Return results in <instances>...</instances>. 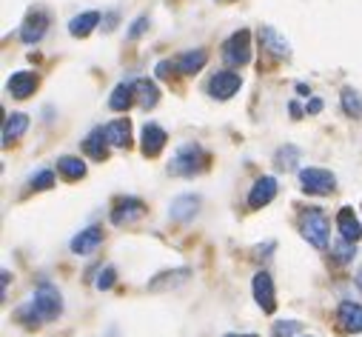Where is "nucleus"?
<instances>
[{"mask_svg":"<svg viewBox=\"0 0 362 337\" xmlns=\"http://www.w3.org/2000/svg\"><path fill=\"white\" fill-rule=\"evenodd\" d=\"M197 209H200V198H194V195H180V198L171 200L168 215H171V220H177V223H186V220H192V217L197 215Z\"/></svg>","mask_w":362,"mask_h":337,"instance_id":"ddd939ff","label":"nucleus"},{"mask_svg":"<svg viewBox=\"0 0 362 337\" xmlns=\"http://www.w3.org/2000/svg\"><path fill=\"white\" fill-rule=\"evenodd\" d=\"M300 331V323L297 320H280L274 323V337H294Z\"/></svg>","mask_w":362,"mask_h":337,"instance_id":"7c9ffc66","label":"nucleus"},{"mask_svg":"<svg viewBox=\"0 0 362 337\" xmlns=\"http://www.w3.org/2000/svg\"><path fill=\"white\" fill-rule=\"evenodd\" d=\"M52 186H54V172H52V168H43V172H37L32 178V189H37V192L52 189Z\"/></svg>","mask_w":362,"mask_h":337,"instance_id":"c756f323","label":"nucleus"},{"mask_svg":"<svg viewBox=\"0 0 362 337\" xmlns=\"http://www.w3.org/2000/svg\"><path fill=\"white\" fill-rule=\"evenodd\" d=\"M46 29H49V18L43 15V12H35V15H29L26 18V23L21 26V40L23 43H40L43 40V35H46Z\"/></svg>","mask_w":362,"mask_h":337,"instance_id":"4468645a","label":"nucleus"},{"mask_svg":"<svg viewBox=\"0 0 362 337\" xmlns=\"http://www.w3.org/2000/svg\"><path fill=\"white\" fill-rule=\"evenodd\" d=\"M259 40H262V46L271 52V55H277V57H288V52H291V46L274 32V29H259Z\"/></svg>","mask_w":362,"mask_h":337,"instance_id":"393cba45","label":"nucleus"},{"mask_svg":"<svg viewBox=\"0 0 362 337\" xmlns=\"http://www.w3.org/2000/svg\"><path fill=\"white\" fill-rule=\"evenodd\" d=\"M209 63V55H206V49H192V52H183L177 60H174V66H177V72L180 74H197L203 66Z\"/></svg>","mask_w":362,"mask_h":337,"instance_id":"f3484780","label":"nucleus"},{"mask_svg":"<svg viewBox=\"0 0 362 337\" xmlns=\"http://www.w3.org/2000/svg\"><path fill=\"white\" fill-rule=\"evenodd\" d=\"M106 143H109V140H106V132H103V129H95L92 135L83 140V149H86V154L92 157V160H106V157H109Z\"/></svg>","mask_w":362,"mask_h":337,"instance_id":"4be33fe9","label":"nucleus"},{"mask_svg":"<svg viewBox=\"0 0 362 337\" xmlns=\"http://www.w3.org/2000/svg\"><path fill=\"white\" fill-rule=\"evenodd\" d=\"M337 229H339L342 240H348V243H359V237H362V223L356 220V215H354L351 206H342V209H339V215H337Z\"/></svg>","mask_w":362,"mask_h":337,"instance_id":"f8f14e48","label":"nucleus"},{"mask_svg":"<svg viewBox=\"0 0 362 337\" xmlns=\"http://www.w3.org/2000/svg\"><path fill=\"white\" fill-rule=\"evenodd\" d=\"M300 186L308 195H331L337 186V178L328 172V168L308 166V168H300Z\"/></svg>","mask_w":362,"mask_h":337,"instance_id":"20e7f679","label":"nucleus"},{"mask_svg":"<svg viewBox=\"0 0 362 337\" xmlns=\"http://www.w3.org/2000/svg\"><path fill=\"white\" fill-rule=\"evenodd\" d=\"M226 337H257V334H226Z\"/></svg>","mask_w":362,"mask_h":337,"instance_id":"4c0bfd02","label":"nucleus"},{"mask_svg":"<svg viewBox=\"0 0 362 337\" xmlns=\"http://www.w3.org/2000/svg\"><path fill=\"white\" fill-rule=\"evenodd\" d=\"M157 77H163V80H168L171 77V72H177V66H174V60H163V63H157Z\"/></svg>","mask_w":362,"mask_h":337,"instance_id":"72a5a7b5","label":"nucleus"},{"mask_svg":"<svg viewBox=\"0 0 362 337\" xmlns=\"http://www.w3.org/2000/svg\"><path fill=\"white\" fill-rule=\"evenodd\" d=\"M146 26H148V18H137V21L132 23V29H129V38H132V40H137V38L146 32Z\"/></svg>","mask_w":362,"mask_h":337,"instance_id":"473e14b6","label":"nucleus"},{"mask_svg":"<svg viewBox=\"0 0 362 337\" xmlns=\"http://www.w3.org/2000/svg\"><path fill=\"white\" fill-rule=\"evenodd\" d=\"M209 163V154L203 152V146L197 143H186L174 152V157L168 160V175H177V178H194L197 172H203Z\"/></svg>","mask_w":362,"mask_h":337,"instance_id":"f257e3e1","label":"nucleus"},{"mask_svg":"<svg viewBox=\"0 0 362 337\" xmlns=\"http://www.w3.org/2000/svg\"><path fill=\"white\" fill-rule=\"evenodd\" d=\"M356 255V243H348V240H342V246H337L334 249V261L339 263V266H345V263H351V258Z\"/></svg>","mask_w":362,"mask_h":337,"instance_id":"c85d7f7f","label":"nucleus"},{"mask_svg":"<svg viewBox=\"0 0 362 337\" xmlns=\"http://www.w3.org/2000/svg\"><path fill=\"white\" fill-rule=\"evenodd\" d=\"M0 278H4V280H0V286H4V300H6V289H9V280H12V275H9V272H4Z\"/></svg>","mask_w":362,"mask_h":337,"instance_id":"f704fd0d","label":"nucleus"},{"mask_svg":"<svg viewBox=\"0 0 362 337\" xmlns=\"http://www.w3.org/2000/svg\"><path fill=\"white\" fill-rule=\"evenodd\" d=\"M98 23H100V12H83V15L71 18L69 32H71V38H88L92 29H98Z\"/></svg>","mask_w":362,"mask_h":337,"instance_id":"a211bd4d","label":"nucleus"},{"mask_svg":"<svg viewBox=\"0 0 362 337\" xmlns=\"http://www.w3.org/2000/svg\"><path fill=\"white\" fill-rule=\"evenodd\" d=\"M134 92H137V103L143 109H154L157 101H160V89L151 80H134Z\"/></svg>","mask_w":362,"mask_h":337,"instance_id":"a878e982","label":"nucleus"},{"mask_svg":"<svg viewBox=\"0 0 362 337\" xmlns=\"http://www.w3.org/2000/svg\"><path fill=\"white\" fill-rule=\"evenodd\" d=\"M100 243H103V229L88 226V229H83V232L71 240V251H74V255H88V251H95Z\"/></svg>","mask_w":362,"mask_h":337,"instance_id":"dca6fc26","label":"nucleus"},{"mask_svg":"<svg viewBox=\"0 0 362 337\" xmlns=\"http://www.w3.org/2000/svg\"><path fill=\"white\" fill-rule=\"evenodd\" d=\"M240 86H243V77L237 72H217L209 80V95L217 98V101H228V98L237 95Z\"/></svg>","mask_w":362,"mask_h":337,"instance_id":"0eeeda50","label":"nucleus"},{"mask_svg":"<svg viewBox=\"0 0 362 337\" xmlns=\"http://www.w3.org/2000/svg\"><path fill=\"white\" fill-rule=\"evenodd\" d=\"M192 278V269H177V272H163V275H157L151 283H148V292H165L168 286L174 289V286H180L183 280H189Z\"/></svg>","mask_w":362,"mask_h":337,"instance_id":"412c9836","label":"nucleus"},{"mask_svg":"<svg viewBox=\"0 0 362 337\" xmlns=\"http://www.w3.org/2000/svg\"><path fill=\"white\" fill-rule=\"evenodd\" d=\"M251 289H254V300L259 303V309L265 314H274L277 309V292H274V280H271L268 272H257L254 280H251Z\"/></svg>","mask_w":362,"mask_h":337,"instance_id":"423d86ee","label":"nucleus"},{"mask_svg":"<svg viewBox=\"0 0 362 337\" xmlns=\"http://www.w3.org/2000/svg\"><path fill=\"white\" fill-rule=\"evenodd\" d=\"M146 215V203L137 198H123L117 200V206L112 209V223L115 226H132L134 220H140Z\"/></svg>","mask_w":362,"mask_h":337,"instance_id":"6e6552de","label":"nucleus"},{"mask_svg":"<svg viewBox=\"0 0 362 337\" xmlns=\"http://www.w3.org/2000/svg\"><path fill=\"white\" fill-rule=\"evenodd\" d=\"M140 143H143L140 149H143L146 157H157V154L163 152V146L168 143V137H165V132H163L157 123H146V126H143V140H140Z\"/></svg>","mask_w":362,"mask_h":337,"instance_id":"2eb2a0df","label":"nucleus"},{"mask_svg":"<svg viewBox=\"0 0 362 337\" xmlns=\"http://www.w3.org/2000/svg\"><path fill=\"white\" fill-rule=\"evenodd\" d=\"M115 280H117V275H115V269H103V272L98 275V280H95V286H98L100 292H109V289L115 286Z\"/></svg>","mask_w":362,"mask_h":337,"instance_id":"2f4dec72","label":"nucleus"},{"mask_svg":"<svg viewBox=\"0 0 362 337\" xmlns=\"http://www.w3.org/2000/svg\"><path fill=\"white\" fill-rule=\"evenodd\" d=\"M320 109H322V103H320V101H311V103H308V112H320Z\"/></svg>","mask_w":362,"mask_h":337,"instance_id":"c9c22d12","label":"nucleus"},{"mask_svg":"<svg viewBox=\"0 0 362 337\" xmlns=\"http://www.w3.org/2000/svg\"><path fill=\"white\" fill-rule=\"evenodd\" d=\"M274 195H277V181L274 178H259L248 192V206L262 209V206H268L271 200H274Z\"/></svg>","mask_w":362,"mask_h":337,"instance_id":"9d476101","label":"nucleus"},{"mask_svg":"<svg viewBox=\"0 0 362 337\" xmlns=\"http://www.w3.org/2000/svg\"><path fill=\"white\" fill-rule=\"evenodd\" d=\"M6 89H9L12 98L26 101V98L37 89V74H35V72H15V74L9 77V83H6Z\"/></svg>","mask_w":362,"mask_h":337,"instance_id":"9b49d317","label":"nucleus"},{"mask_svg":"<svg viewBox=\"0 0 362 337\" xmlns=\"http://www.w3.org/2000/svg\"><path fill=\"white\" fill-rule=\"evenodd\" d=\"M297 160H300V149H297V146H283V149H277V154H274L277 168H294Z\"/></svg>","mask_w":362,"mask_h":337,"instance_id":"bb28decb","label":"nucleus"},{"mask_svg":"<svg viewBox=\"0 0 362 337\" xmlns=\"http://www.w3.org/2000/svg\"><path fill=\"white\" fill-rule=\"evenodd\" d=\"M132 103H137V92H134V83H120V86H115L112 98H109V106L115 112H126Z\"/></svg>","mask_w":362,"mask_h":337,"instance_id":"aec40b11","label":"nucleus"},{"mask_svg":"<svg viewBox=\"0 0 362 337\" xmlns=\"http://www.w3.org/2000/svg\"><path fill=\"white\" fill-rule=\"evenodd\" d=\"M300 232L303 237L314 246V249H328V240H331V226H328V217L322 209H305L303 220H300Z\"/></svg>","mask_w":362,"mask_h":337,"instance_id":"f03ea898","label":"nucleus"},{"mask_svg":"<svg viewBox=\"0 0 362 337\" xmlns=\"http://www.w3.org/2000/svg\"><path fill=\"white\" fill-rule=\"evenodd\" d=\"M342 109H345V115L359 118V115H362V98H359L354 89H345V92H342Z\"/></svg>","mask_w":362,"mask_h":337,"instance_id":"cd10ccee","label":"nucleus"},{"mask_svg":"<svg viewBox=\"0 0 362 337\" xmlns=\"http://www.w3.org/2000/svg\"><path fill=\"white\" fill-rule=\"evenodd\" d=\"M223 60L228 66H245L251 60V35L248 29L234 32L226 43H223Z\"/></svg>","mask_w":362,"mask_h":337,"instance_id":"39448f33","label":"nucleus"},{"mask_svg":"<svg viewBox=\"0 0 362 337\" xmlns=\"http://www.w3.org/2000/svg\"><path fill=\"white\" fill-rule=\"evenodd\" d=\"M103 132H106V140L117 149H126L132 143V123L129 120H112Z\"/></svg>","mask_w":362,"mask_h":337,"instance_id":"6ab92c4d","label":"nucleus"},{"mask_svg":"<svg viewBox=\"0 0 362 337\" xmlns=\"http://www.w3.org/2000/svg\"><path fill=\"white\" fill-rule=\"evenodd\" d=\"M26 129H29V118H26L23 112L9 115L6 123H4V146H12V140H18Z\"/></svg>","mask_w":362,"mask_h":337,"instance_id":"5701e85b","label":"nucleus"},{"mask_svg":"<svg viewBox=\"0 0 362 337\" xmlns=\"http://www.w3.org/2000/svg\"><path fill=\"white\" fill-rule=\"evenodd\" d=\"M337 323L348 334L362 331V306L359 303H351V300H342L339 309H337Z\"/></svg>","mask_w":362,"mask_h":337,"instance_id":"1a4fd4ad","label":"nucleus"},{"mask_svg":"<svg viewBox=\"0 0 362 337\" xmlns=\"http://www.w3.org/2000/svg\"><path fill=\"white\" fill-rule=\"evenodd\" d=\"M32 303H35V309L40 312L43 323H49V320H57V317L63 314V297H60L57 286H52L49 280H43V283L35 289V297H32Z\"/></svg>","mask_w":362,"mask_h":337,"instance_id":"7ed1b4c3","label":"nucleus"},{"mask_svg":"<svg viewBox=\"0 0 362 337\" xmlns=\"http://www.w3.org/2000/svg\"><path fill=\"white\" fill-rule=\"evenodd\" d=\"M356 286H359V292H362V269L356 272Z\"/></svg>","mask_w":362,"mask_h":337,"instance_id":"e433bc0d","label":"nucleus"},{"mask_svg":"<svg viewBox=\"0 0 362 337\" xmlns=\"http://www.w3.org/2000/svg\"><path fill=\"white\" fill-rule=\"evenodd\" d=\"M57 172L66 181H80V178H86V163L80 157H74V154H63L57 160Z\"/></svg>","mask_w":362,"mask_h":337,"instance_id":"b1692460","label":"nucleus"}]
</instances>
